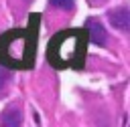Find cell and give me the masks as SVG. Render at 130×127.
Wrapping results in <instances>:
<instances>
[{"mask_svg":"<svg viewBox=\"0 0 130 127\" xmlns=\"http://www.w3.org/2000/svg\"><path fill=\"white\" fill-rule=\"evenodd\" d=\"M39 16H30L26 28H14L0 36V65L10 69H28L35 60V42Z\"/></svg>","mask_w":130,"mask_h":127,"instance_id":"6da1fadb","label":"cell"},{"mask_svg":"<svg viewBox=\"0 0 130 127\" xmlns=\"http://www.w3.org/2000/svg\"><path fill=\"white\" fill-rule=\"evenodd\" d=\"M87 30L85 28H69L61 30L53 36L47 48V58L55 69L79 67L87 48Z\"/></svg>","mask_w":130,"mask_h":127,"instance_id":"7a4b0ae2","label":"cell"},{"mask_svg":"<svg viewBox=\"0 0 130 127\" xmlns=\"http://www.w3.org/2000/svg\"><path fill=\"white\" fill-rule=\"evenodd\" d=\"M108 20L112 22L114 28L118 30H128L130 26V14H128V8H116V10H110L108 12Z\"/></svg>","mask_w":130,"mask_h":127,"instance_id":"3957f363","label":"cell"},{"mask_svg":"<svg viewBox=\"0 0 130 127\" xmlns=\"http://www.w3.org/2000/svg\"><path fill=\"white\" fill-rule=\"evenodd\" d=\"M87 36H91V42L93 44H104L106 42V30H104V26L98 22V20H89L87 22Z\"/></svg>","mask_w":130,"mask_h":127,"instance_id":"277c9868","label":"cell"},{"mask_svg":"<svg viewBox=\"0 0 130 127\" xmlns=\"http://www.w3.org/2000/svg\"><path fill=\"white\" fill-rule=\"evenodd\" d=\"M0 121H2L4 125H18V123L22 121V115H20L18 107H10V109L0 117Z\"/></svg>","mask_w":130,"mask_h":127,"instance_id":"5b68a950","label":"cell"},{"mask_svg":"<svg viewBox=\"0 0 130 127\" xmlns=\"http://www.w3.org/2000/svg\"><path fill=\"white\" fill-rule=\"evenodd\" d=\"M51 6L61 8V10H73L75 8V0H49Z\"/></svg>","mask_w":130,"mask_h":127,"instance_id":"8992f818","label":"cell"},{"mask_svg":"<svg viewBox=\"0 0 130 127\" xmlns=\"http://www.w3.org/2000/svg\"><path fill=\"white\" fill-rule=\"evenodd\" d=\"M8 77H10V75H8V71L0 67V89H4V85L8 83Z\"/></svg>","mask_w":130,"mask_h":127,"instance_id":"52a82bcc","label":"cell"},{"mask_svg":"<svg viewBox=\"0 0 130 127\" xmlns=\"http://www.w3.org/2000/svg\"><path fill=\"white\" fill-rule=\"evenodd\" d=\"M91 4H100V2H104V0H89Z\"/></svg>","mask_w":130,"mask_h":127,"instance_id":"ba28073f","label":"cell"}]
</instances>
